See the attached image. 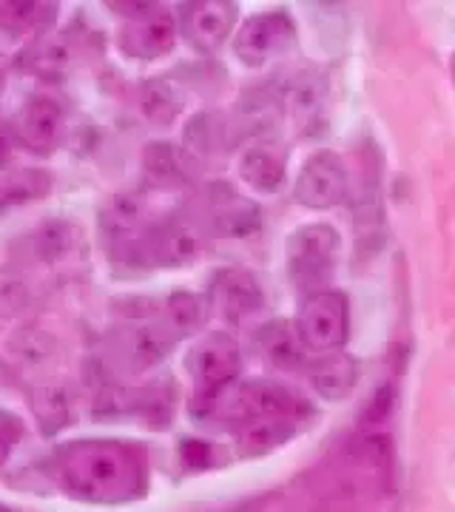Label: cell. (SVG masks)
Here are the masks:
<instances>
[{
    "mask_svg": "<svg viewBox=\"0 0 455 512\" xmlns=\"http://www.w3.org/2000/svg\"><path fill=\"white\" fill-rule=\"evenodd\" d=\"M60 487L89 504H126L146 493V456L126 441H74L57 450Z\"/></svg>",
    "mask_w": 455,
    "mask_h": 512,
    "instance_id": "cell-1",
    "label": "cell"
},
{
    "mask_svg": "<svg viewBox=\"0 0 455 512\" xmlns=\"http://www.w3.org/2000/svg\"><path fill=\"white\" fill-rule=\"evenodd\" d=\"M285 262L293 288L302 293L328 291L339 262V234L325 222L296 228L285 245Z\"/></svg>",
    "mask_w": 455,
    "mask_h": 512,
    "instance_id": "cell-2",
    "label": "cell"
},
{
    "mask_svg": "<svg viewBox=\"0 0 455 512\" xmlns=\"http://www.w3.org/2000/svg\"><path fill=\"white\" fill-rule=\"evenodd\" d=\"M296 333L302 345L319 353H333L350 336V305L347 296L339 291L310 293L296 319Z\"/></svg>",
    "mask_w": 455,
    "mask_h": 512,
    "instance_id": "cell-3",
    "label": "cell"
},
{
    "mask_svg": "<svg viewBox=\"0 0 455 512\" xmlns=\"http://www.w3.org/2000/svg\"><path fill=\"white\" fill-rule=\"evenodd\" d=\"M185 367H188V376L194 379L197 399L214 402L239 376L242 359H239L237 342L228 333H211L191 348Z\"/></svg>",
    "mask_w": 455,
    "mask_h": 512,
    "instance_id": "cell-4",
    "label": "cell"
},
{
    "mask_svg": "<svg viewBox=\"0 0 455 512\" xmlns=\"http://www.w3.org/2000/svg\"><path fill=\"white\" fill-rule=\"evenodd\" d=\"M296 43V26L288 12H265L251 18L234 37V52L245 66H265L288 55Z\"/></svg>",
    "mask_w": 455,
    "mask_h": 512,
    "instance_id": "cell-5",
    "label": "cell"
},
{
    "mask_svg": "<svg viewBox=\"0 0 455 512\" xmlns=\"http://www.w3.org/2000/svg\"><path fill=\"white\" fill-rule=\"evenodd\" d=\"M293 197L299 205L316 208V211L339 205L347 197V168L342 157L333 151L313 154L296 177Z\"/></svg>",
    "mask_w": 455,
    "mask_h": 512,
    "instance_id": "cell-6",
    "label": "cell"
},
{
    "mask_svg": "<svg viewBox=\"0 0 455 512\" xmlns=\"http://www.w3.org/2000/svg\"><path fill=\"white\" fill-rule=\"evenodd\" d=\"M239 421H302L310 407L296 396L291 387L279 382H251L245 384L234 399Z\"/></svg>",
    "mask_w": 455,
    "mask_h": 512,
    "instance_id": "cell-7",
    "label": "cell"
},
{
    "mask_svg": "<svg viewBox=\"0 0 455 512\" xmlns=\"http://www.w3.org/2000/svg\"><path fill=\"white\" fill-rule=\"evenodd\" d=\"M234 20H237L234 3H228V0H197V3L182 6L180 26L185 40L197 52L214 55L234 32Z\"/></svg>",
    "mask_w": 455,
    "mask_h": 512,
    "instance_id": "cell-8",
    "label": "cell"
},
{
    "mask_svg": "<svg viewBox=\"0 0 455 512\" xmlns=\"http://www.w3.org/2000/svg\"><path fill=\"white\" fill-rule=\"evenodd\" d=\"M211 305L217 308L219 316L228 322H242L265 305V293L259 288V279L242 268H228L214 279L211 288Z\"/></svg>",
    "mask_w": 455,
    "mask_h": 512,
    "instance_id": "cell-9",
    "label": "cell"
},
{
    "mask_svg": "<svg viewBox=\"0 0 455 512\" xmlns=\"http://www.w3.org/2000/svg\"><path fill=\"white\" fill-rule=\"evenodd\" d=\"M177 26L165 12H143L120 32V49L134 60H157L174 49Z\"/></svg>",
    "mask_w": 455,
    "mask_h": 512,
    "instance_id": "cell-10",
    "label": "cell"
},
{
    "mask_svg": "<svg viewBox=\"0 0 455 512\" xmlns=\"http://www.w3.org/2000/svg\"><path fill=\"white\" fill-rule=\"evenodd\" d=\"M66 117L52 97H32L18 114V137L35 151H52L63 137Z\"/></svg>",
    "mask_w": 455,
    "mask_h": 512,
    "instance_id": "cell-11",
    "label": "cell"
},
{
    "mask_svg": "<svg viewBox=\"0 0 455 512\" xmlns=\"http://www.w3.org/2000/svg\"><path fill=\"white\" fill-rule=\"evenodd\" d=\"M200 254V234L188 222H168L151 231L146 239V256L154 265H185Z\"/></svg>",
    "mask_w": 455,
    "mask_h": 512,
    "instance_id": "cell-12",
    "label": "cell"
},
{
    "mask_svg": "<svg viewBox=\"0 0 455 512\" xmlns=\"http://www.w3.org/2000/svg\"><path fill=\"white\" fill-rule=\"evenodd\" d=\"M256 345L262 350V356L271 362L273 367H282V370H296V367L305 365V345L296 333V325L285 322V319H276L268 322L265 328L259 330L256 336Z\"/></svg>",
    "mask_w": 455,
    "mask_h": 512,
    "instance_id": "cell-13",
    "label": "cell"
},
{
    "mask_svg": "<svg viewBox=\"0 0 455 512\" xmlns=\"http://www.w3.org/2000/svg\"><path fill=\"white\" fill-rule=\"evenodd\" d=\"M285 168V154L276 146H254L239 157V177L262 194H273L285 183Z\"/></svg>",
    "mask_w": 455,
    "mask_h": 512,
    "instance_id": "cell-14",
    "label": "cell"
},
{
    "mask_svg": "<svg viewBox=\"0 0 455 512\" xmlns=\"http://www.w3.org/2000/svg\"><path fill=\"white\" fill-rule=\"evenodd\" d=\"M359 379V365L347 353H325L316 365L310 367V382L325 399H345Z\"/></svg>",
    "mask_w": 455,
    "mask_h": 512,
    "instance_id": "cell-15",
    "label": "cell"
},
{
    "mask_svg": "<svg viewBox=\"0 0 455 512\" xmlns=\"http://www.w3.org/2000/svg\"><path fill=\"white\" fill-rule=\"evenodd\" d=\"M205 316H208V302L202 296H197V293H174L165 302V313L160 325L180 342L182 336L202 328Z\"/></svg>",
    "mask_w": 455,
    "mask_h": 512,
    "instance_id": "cell-16",
    "label": "cell"
},
{
    "mask_svg": "<svg viewBox=\"0 0 455 512\" xmlns=\"http://www.w3.org/2000/svg\"><path fill=\"white\" fill-rule=\"evenodd\" d=\"M214 220L217 228L228 237H251L254 231H259V208L254 202L237 197L234 191H228L222 200L214 205Z\"/></svg>",
    "mask_w": 455,
    "mask_h": 512,
    "instance_id": "cell-17",
    "label": "cell"
},
{
    "mask_svg": "<svg viewBox=\"0 0 455 512\" xmlns=\"http://www.w3.org/2000/svg\"><path fill=\"white\" fill-rule=\"evenodd\" d=\"M143 111L151 123L157 126H171L182 111V97L174 89V83H168L165 77H154L143 89Z\"/></svg>",
    "mask_w": 455,
    "mask_h": 512,
    "instance_id": "cell-18",
    "label": "cell"
},
{
    "mask_svg": "<svg viewBox=\"0 0 455 512\" xmlns=\"http://www.w3.org/2000/svg\"><path fill=\"white\" fill-rule=\"evenodd\" d=\"M146 171L151 177V183L157 185H180L185 180L182 171V160L177 154V148L168 143H154L146 151Z\"/></svg>",
    "mask_w": 455,
    "mask_h": 512,
    "instance_id": "cell-19",
    "label": "cell"
},
{
    "mask_svg": "<svg viewBox=\"0 0 455 512\" xmlns=\"http://www.w3.org/2000/svg\"><path fill=\"white\" fill-rule=\"evenodd\" d=\"M222 146V123L217 114H197L191 126L185 128V148L194 157H211Z\"/></svg>",
    "mask_w": 455,
    "mask_h": 512,
    "instance_id": "cell-20",
    "label": "cell"
},
{
    "mask_svg": "<svg viewBox=\"0 0 455 512\" xmlns=\"http://www.w3.org/2000/svg\"><path fill=\"white\" fill-rule=\"evenodd\" d=\"M279 111H282V100L265 89H256L242 97V114L248 126H271L279 120Z\"/></svg>",
    "mask_w": 455,
    "mask_h": 512,
    "instance_id": "cell-21",
    "label": "cell"
},
{
    "mask_svg": "<svg viewBox=\"0 0 455 512\" xmlns=\"http://www.w3.org/2000/svg\"><path fill=\"white\" fill-rule=\"evenodd\" d=\"M29 305V291L23 279L12 271H0V316H15Z\"/></svg>",
    "mask_w": 455,
    "mask_h": 512,
    "instance_id": "cell-22",
    "label": "cell"
},
{
    "mask_svg": "<svg viewBox=\"0 0 455 512\" xmlns=\"http://www.w3.org/2000/svg\"><path fill=\"white\" fill-rule=\"evenodd\" d=\"M40 9L43 6H37V3H6V6H0V29L23 32V29L35 26Z\"/></svg>",
    "mask_w": 455,
    "mask_h": 512,
    "instance_id": "cell-23",
    "label": "cell"
},
{
    "mask_svg": "<svg viewBox=\"0 0 455 512\" xmlns=\"http://www.w3.org/2000/svg\"><path fill=\"white\" fill-rule=\"evenodd\" d=\"M322 86L316 83V77H308L305 83H299L293 89V111L299 120H313L322 109Z\"/></svg>",
    "mask_w": 455,
    "mask_h": 512,
    "instance_id": "cell-24",
    "label": "cell"
},
{
    "mask_svg": "<svg viewBox=\"0 0 455 512\" xmlns=\"http://www.w3.org/2000/svg\"><path fill=\"white\" fill-rule=\"evenodd\" d=\"M66 248H69V228H66L63 222L46 225V228L40 231V237H37V251H40L43 259H57Z\"/></svg>",
    "mask_w": 455,
    "mask_h": 512,
    "instance_id": "cell-25",
    "label": "cell"
},
{
    "mask_svg": "<svg viewBox=\"0 0 455 512\" xmlns=\"http://www.w3.org/2000/svg\"><path fill=\"white\" fill-rule=\"evenodd\" d=\"M23 439V424H20L18 416L0 410V467L9 461V456L15 453V447Z\"/></svg>",
    "mask_w": 455,
    "mask_h": 512,
    "instance_id": "cell-26",
    "label": "cell"
},
{
    "mask_svg": "<svg viewBox=\"0 0 455 512\" xmlns=\"http://www.w3.org/2000/svg\"><path fill=\"white\" fill-rule=\"evenodd\" d=\"M9 157H12V137L6 128L0 126V165L9 163Z\"/></svg>",
    "mask_w": 455,
    "mask_h": 512,
    "instance_id": "cell-27",
    "label": "cell"
},
{
    "mask_svg": "<svg viewBox=\"0 0 455 512\" xmlns=\"http://www.w3.org/2000/svg\"><path fill=\"white\" fill-rule=\"evenodd\" d=\"M0 205H3V194H0Z\"/></svg>",
    "mask_w": 455,
    "mask_h": 512,
    "instance_id": "cell-28",
    "label": "cell"
}]
</instances>
